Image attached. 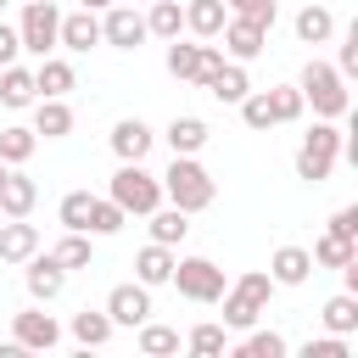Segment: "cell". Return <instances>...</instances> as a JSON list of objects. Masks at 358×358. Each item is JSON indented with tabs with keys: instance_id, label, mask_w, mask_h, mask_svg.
Listing matches in <instances>:
<instances>
[{
	"instance_id": "46",
	"label": "cell",
	"mask_w": 358,
	"mask_h": 358,
	"mask_svg": "<svg viewBox=\"0 0 358 358\" xmlns=\"http://www.w3.org/2000/svg\"><path fill=\"white\" fill-rule=\"evenodd\" d=\"M78 6H90V11H106V6H112V0H78Z\"/></svg>"
},
{
	"instance_id": "26",
	"label": "cell",
	"mask_w": 358,
	"mask_h": 358,
	"mask_svg": "<svg viewBox=\"0 0 358 358\" xmlns=\"http://www.w3.org/2000/svg\"><path fill=\"white\" fill-rule=\"evenodd\" d=\"M145 224H151V241H162V246H185V235H190V213H179L173 201H162V207H151L145 213Z\"/></svg>"
},
{
	"instance_id": "41",
	"label": "cell",
	"mask_w": 358,
	"mask_h": 358,
	"mask_svg": "<svg viewBox=\"0 0 358 358\" xmlns=\"http://www.w3.org/2000/svg\"><path fill=\"white\" fill-rule=\"evenodd\" d=\"M296 358H352V341H347V336H330V330H324L319 341H302V347H296Z\"/></svg>"
},
{
	"instance_id": "27",
	"label": "cell",
	"mask_w": 358,
	"mask_h": 358,
	"mask_svg": "<svg viewBox=\"0 0 358 358\" xmlns=\"http://www.w3.org/2000/svg\"><path fill=\"white\" fill-rule=\"evenodd\" d=\"M224 22H229V6H224V0H185V34H196V39H218Z\"/></svg>"
},
{
	"instance_id": "13",
	"label": "cell",
	"mask_w": 358,
	"mask_h": 358,
	"mask_svg": "<svg viewBox=\"0 0 358 358\" xmlns=\"http://www.w3.org/2000/svg\"><path fill=\"white\" fill-rule=\"evenodd\" d=\"M218 39H224V56H229V62H257V56L268 50V28H257V22H246V17H229V22L218 28Z\"/></svg>"
},
{
	"instance_id": "34",
	"label": "cell",
	"mask_w": 358,
	"mask_h": 358,
	"mask_svg": "<svg viewBox=\"0 0 358 358\" xmlns=\"http://www.w3.org/2000/svg\"><path fill=\"white\" fill-rule=\"evenodd\" d=\"M134 330H140L134 341H140V352H145V358H168V352H179V347H185L173 324H157V319H145V324H134Z\"/></svg>"
},
{
	"instance_id": "24",
	"label": "cell",
	"mask_w": 358,
	"mask_h": 358,
	"mask_svg": "<svg viewBox=\"0 0 358 358\" xmlns=\"http://www.w3.org/2000/svg\"><path fill=\"white\" fill-rule=\"evenodd\" d=\"M291 28H296V39H302V45H330V39H336V11L308 0V6L291 17Z\"/></svg>"
},
{
	"instance_id": "47",
	"label": "cell",
	"mask_w": 358,
	"mask_h": 358,
	"mask_svg": "<svg viewBox=\"0 0 358 358\" xmlns=\"http://www.w3.org/2000/svg\"><path fill=\"white\" fill-rule=\"evenodd\" d=\"M0 179H6V162H0Z\"/></svg>"
},
{
	"instance_id": "35",
	"label": "cell",
	"mask_w": 358,
	"mask_h": 358,
	"mask_svg": "<svg viewBox=\"0 0 358 358\" xmlns=\"http://www.w3.org/2000/svg\"><path fill=\"white\" fill-rule=\"evenodd\" d=\"M263 95H268L274 129H280V123H296V117L308 112V101H302V90H296V84H274V90H263Z\"/></svg>"
},
{
	"instance_id": "15",
	"label": "cell",
	"mask_w": 358,
	"mask_h": 358,
	"mask_svg": "<svg viewBox=\"0 0 358 358\" xmlns=\"http://www.w3.org/2000/svg\"><path fill=\"white\" fill-rule=\"evenodd\" d=\"M28 112H34L28 129H34L39 140H67V134H73V106H67V95H39Z\"/></svg>"
},
{
	"instance_id": "11",
	"label": "cell",
	"mask_w": 358,
	"mask_h": 358,
	"mask_svg": "<svg viewBox=\"0 0 358 358\" xmlns=\"http://www.w3.org/2000/svg\"><path fill=\"white\" fill-rule=\"evenodd\" d=\"M106 140H112V157H117V162H145L151 145H157V129H151L145 117H117Z\"/></svg>"
},
{
	"instance_id": "7",
	"label": "cell",
	"mask_w": 358,
	"mask_h": 358,
	"mask_svg": "<svg viewBox=\"0 0 358 358\" xmlns=\"http://www.w3.org/2000/svg\"><path fill=\"white\" fill-rule=\"evenodd\" d=\"M168 285L185 296V302H218L224 296V268L213 263V257H173V274H168Z\"/></svg>"
},
{
	"instance_id": "25",
	"label": "cell",
	"mask_w": 358,
	"mask_h": 358,
	"mask_svg": "<svg viewBox=\"0 0 358 358\" xmlns=\"http://www.w3.org/2000/svg\"><path fill=\"white\" fill-rule=\"evenodd\" d=\"M34 84H39V95H67V90H78V73H73V62L67 56H39L34 62Z\"/></svg>"
},
{
	"instance_id": "3",
	"label": "cell",
	"mask_w": 358,
	"mask_h": 358,
	"mask_svg": "<svg viewBox=\"0 0 358 358\" xmlns=\"http://www.w3.org/2000/svg\"><path fill=\"white\" fill-rule=\"evenodd\" d=\"M274 291H280V285L268 280V268H246L241 280H229L224 296H218V302H224V330H235V336L252 330V324L268 313V296H274Z\"/></svg>"
},
{
	"instance_id": "4",
	"label": "cell",
	"mask_w": 358,
	"mask_h": 358,
	"mask_svg": "<svg viewBox=\"0 0 358 358\" xmlns=\"http://www.w3.org/2000/svg\"><path fill=\"white\" fill-rule=\"evenodd\" d=\"M341 145H347V134H341L330 117H313V129H308L302 145H296V179L324 185V179L336 173V162H341Z\"/></svg>"
},
{
	"instance_id": "49",
	"label": "cell",
	"mask_w": 358,
	"mask_h": 358,
	"mask_svg": "<svg viewBox=\"0 0 358 358\" xmlns=\"http://www.w3.org/2000/svg\"><path fill=\"white\" fill-rule=\"evenodd\" d=\"M0 11H6V0H0Z\"/></svg>"
},
{
	"instance_id": "45",
	"label": "cell",
	"mask_w": 358,
	"mask_h": 358,
	"mask_svg": "<svg viewBox=\"0 0 358 358\" xmlns=\"http://www.w3.org/2000/svg\"><path fill=\"white\" fill-rule=\"evenodd\" d=\"M22 56V39H17V22H0V67Z\"/></svg>"
},
{
	"instance_id": "9",
	"label": "cell",
	"mask_w": 358,
	"mask_h": 358,
	"mask_svg": "<svg viewBox=\"0 0 358 358\" xmlns=\"http://www.w3.org/2000/svg\"><path fill=\"white\" fill-rule=\"evenodd\" d=\"M11 341L22 352H50V347H62V324H56V313H45V302H28L22 313H11Z\"/></svg>"
},
{
	"instance_id": "29",
	"label": "cell",
	"mask_w": 358,
	"mask_h": 358,
	"mask_svg": "<svg viewBox=\"0 0 358 358\" xmlns=\"http://www.w3.org/2000/svg\"><path fill=\"white\" fill-rule=\"evenodd\" d=\"M145 34L151 39H179L185 34V6L179 0H145Z\"/></svg>"
},
{
	"instance_id": "10",
	"label": "cell",
	"mask_w": 358,
	"mask_h": 358,
	"mask_svg": "<svg viewBox=\"0 0 358 358\" xmlns=\"http://www.w3.org/2000/svg\"><path fill=\"white\" fill-rule=\"evenodd\" d=\"M106 319L117 324V330H134V324H145L151 319V285H140V280H123V285H112L106 291Z\"/></svg>"
},
{
	"instance_id": "39",
	"label": "cell",
	"mask_w": 358,
	"mask_h": 358,
	"mask_svg": "<svg viewBox=\"0 0 358 358\" xmlns=\"http://www.w3.org/2000/svg\"><path fill=\"white\" fill-rule=\"evenodd\" d=\"M185 347H190L196 358H224V352H229V330H224V324H196V330L185 336Z\"/></svg>"
},
{
	"instance_id": "40",
	"label": "cell",
	"mask_w": 358,
	"mask_h": 358,
	"mask_svg": "<svg viewBox=\"0 0 358 358\" xmlns=\"http://www.w3.org/2000/svg\"><path fill=\"white\" fill-rule=\"evenodd\" d=\"M241 123L257 129V134L274 129V112H268V95H263V90H246V95H241Z\"/></svg>"
},
{
	"instance_id": "1",
	"label": "cell",
	"mask_w": 358,
	"mask_h": 358,
	"mask_svg": "<svg viewBox=\"0 0 358 358\" xmlns=\"http://www.w3.org/2000/svg\"><path fill=\"white\" fill-rule=\"evenodd\" d=\"M296 90H302V101L313 106V117L341 123V117L352 112V90H347V78L336 73V62H324V56H308V62H302Z\"/></svg>"
},
{
	"instance_id": "30",
	"label": "cell",
	"mask_w": 358,
	"mask_h": 358,
	"mask_svg": "<svg viewBox=\"0 0 358 358\" xmlns=\"http://www.w3.org/2000/svg\"><path fill=\"white\" fill-rule=\"evenodd\" d=\"M50 257H56L67 274H73V268H90V263H95V235H84V229H67V235L50 246Z\"/></svg>"
},
{
	"instance_id": "42",
	"label": "cell",
	"mask_w": 358,
	"mask_h": 358,
	"mask_svg": "<svg viewBox=\"0 0 358 358\" xmlns=\"http://www.w3.org/2000/svg\"><path fill=\"white\" fill-rule=\"evenodd\" d=\"M224 6H229V17H246V22H257V28H274V17H280L274 0H224Z\"/></svg>"
},
{
	"instance_id": "44",
	"label": "cell",
	"mask_w": 358,
	"mask_h": 358,
	"mask_svg": "<svg viewBox=\"0 0 358 358\" xmlns=\"http://www.w3.org/2000/svg\"><path fill=\"white\" fill-rule=\"evenodd\" d=\"M324 229H330V235H341V241H358V207H336Z\"/></svg>"
},
{
	"instance_id": "37",
	"label": "cell",
	"mask_w": 358,
	"mask_h": 358,
	"mask_svg": "<svg viewBox=\"0 0 358 358\" xmlns=\"http://www.w3.org/2000/svg\"><path fill=\"white\" fill-rule=\"evenodd\" d=\"M90 207H95V190H67L62 201H56V218H62V229H84L90 224Z\"/></svg>"
},
{
	"instance_id": "2",
	"label": "cell",
	"mask_w": 358,
	"mask_h": 358,
	"mask_svg": "<svg viewBox=\"0 0 358 358\" xmlns=\"http://www.w3.org/2000/svg\"><path fill=\"white\" fill-rule=\"evenodd\" d=\"M157 179H162V201H173L179 213H207L218 201V179L201 168V157H173Z\"/></svg>"
},
{
	"instance_id": "14",
	"label": "cell",
	"mask_w": 358,
	"mask_h": 358,
	"mask_svg": "<svg viewBox=\"0 0 358 358\" xmlns=\"http://www.w3.org/2000/svg\"><path fill=\"white\" fill-rule=\"evenodd\" d=\"M101 45V11L78 6V11H62V34H56V50H95Z\"/></svg>"
},
{
	"instance_id": "31",
	"label": "cell",
	"mask_w": 358,
	"mask_h": 358,
	"mask_svg": "<svg viewBox=\"0 0 358 358\" xmlns=\"http://www.w3.org/2000/svg\"><path fill=\"white\" fill-rule=\"evenodd\" d=\"M319 324H324L330 336H352V330H358V296H352V291H336V296L319 308Z\"/></svg>"
},
{
	"instance_id": "12",
	"label": "cell",
	"mask_w": 358,
	"mask_h": 358,
	"mask_svg": "<svg viewBox=\"0 0 358 358\" xmlns=\"http://www.w3.org/2000/svg\"><path fill=\"white\" fill-rule=\"evenodd\" d=\"M22 285H28L34 302H56V296L67 291V268H62L50 252H34V257L22 263Z\"/></svg>"
},
{
	"instance_id": "33",
	"label": "cell",
	"mask_w": 358,
	"mask_h": 358,
	"mask_svg": "<svg viewBox=\"0 0 358 358\" xmlns=\"http://www.w3.org/2000/svg\"><path fill=\"white\" fill-rule=\"evenodd\" d=\"M34 151H39V134H34L28 123H6V129H0V162H6V168H22Z\"/></svg>"
},
{
	"instance_id": "16",
	"label": "cell",
	"mask_w": 358,
	"mask_h": 358,
	"mask_svg": "<svg viewBox=\"0 0 358 358\" xmlns=\"http://www.w3.org/2000/svg\"><path fill=\"white\" fill-rule=\"evenodd\" d=\"M157 140H168L173 157H201V145L213 140V129H207L196 112H179V117H168V129H162Z\"/></svg>"
},
{
	"instance_id": "17",
	"label": "cell",
	"mask_w": 358,
	"mask_h": 358,
	"mask_svg": "<svg viewBox=\"0 0 358 358\" xmlns=\"http://www.w3.org/2000/svg\"><path fill=\"white\" fill-rule=\"evenodd\" d=\"M34 252H39V229L28 218H0V263L6 268H22Z\"/></svg>"
},
{
	"instance_id": "22",
	"label": "cell",
	"mask_w": 358,
	"mask_h": 358,
	"mask_svg": "<svg viewBox=\"0 0 358 358\" xmlns=\"http://www.w3.org/2000/svg\"><path fill=\"white\" fill-rule=\"evenodd\" d=\"M162 67L179 78V84H201V39H162Z\"/></svg>"
},
{
	"instance_id": "8",
	"label": "cell",
	"mask_w": 358,
	"mask_h": 358,
	"mask_svg": "<svg viewBox=\"0 0 358 358\" xmlns=\"http://www.w3.org/2000/svg\"><path fill=\"white\" fill-rule=\"evenodd\" d=\"M151 34H145V11L140 6H129V0H112L106 11H101V45H112V50H140Z\"/></svg>"
},
{
	"instance_id": "32",
	"label": "cell",
	"mask_w": 358,
	"mask_h": 358,
	"mask_svg": "<svg viewBox=\"0 0 358 358\" xmlns=\"http://www.w3.org/2000/svg\"><path fill=\"white\" fill-rule=\"evenodd\" d=\"M229 347H235L241 358H285V352H291V341H285L280 330H257V324L241 330V341H229Z\"/></svg>"
},
{
	"instance_id": "19",
	"label": "cell",
	"mask_w": 358,
	"mask_h": 358,
	"mask_svg": "<svg viewBox=\"0 0 358 358\" xmlns=\"http://www.w3.org/2000/svg\"><path fill=\"white\" fill-rule=\"evenodd\" d=\"M268 280L274 285H308L313 280V252L308 246H274V257H268Z\"/></svg>"
},
{
	"instance_id": "38",
	"label": "cell",
	"mask_w": 358,
	"mask_h": 358,
	"mask_svg": "<svg viewBox=\"0 0 358 358\" xmlns=\"http://www.w3.org/2000/svg\"><path fill=\"white\" fill-rule=\"evenodd\" d=\"M347 257H358V241H341V235H330V229L313 241V268H341Z\"/></svg>"
},
{
	"instance_id": "36",
	"label": "cell",
	"mask_w": 358,
	"mask_h": 358,
	"mask_svg": "<svg viewBox=\"0 0 358 358\" xmlns=\"http://www.w3.org/2000/svg\"><path fill=\"white\" fill-rule=\"evenodd\" d=\"M123 224H129V213H123V207H117L112 196H95V207H90V224H84V235H95V241H101V235H117Z\"/></svg>"
},
{
	"instance_id": "21",
	"label": "cell",
	"mask_w": 358,
	"mask_h": 358,
	"mask_svg": "<svg viewBox=\"0 0 358 358\" xmlns=\"http://www.w3.org/2000/svg\"><path fill=\"white\" fill-rule=\"evenodd\" d=\"M173 257H179L173 246H162V241H145V246L134 252V280H140V285H151V291H157V285H168V274H173Z\"/></svg>"
},
{
	"instance_id": "5",
	"label": "cell",
	"mask_w": 358,
	"mask_h": 358,
	"mask_svg": "<svg viewBox=\"0 0 358 358\" xmlns=\"http://www.w3.org/2000/svg\"><path fill=\"white\" fill-rule=\"evenodd\" d=\"M106 196H112L129 218H145L151 207H162V179H157L145 162H117V173H112V185H106Z\"/></svg>"
},
{
	"instance_id": "43",
	"label": "cell",
	"mask_w": 358,
	"mask_h": 358,
	"mask_svg": "<svg viewBox=\"0 0 358 358\" xmlns=\"http://www.w3.org/2000/svg\"><path fill=\"white\" fill-rule=\"evenodd\" d=\"M336 73H341L347 84L358 78V28H347V34H341V50H336Z\"/></svg>"
},
{
	"instance_id": "28",
	"label": "cell",
	"mask_w": 358,
	"mask_h": 358,
	"mask_svg": "<svg viewBox=\"0 0 358 358\" xmlns=\"http://www.w3.org/2000/svg\"><path fill=\"white\" fill-rule=\"evenodd\" d=\"M67 330H73V341L90 352V347H106L117 324L106 319V308H84V313H73V324H67Z\"/></svg>"
},
{
	"instance_id": "23",
	"label": "cell",
	"mask_w": 358,
	"mask_h": 358,
	"mask_svg": "<svg viewBox=\"0 0 358 358\" xmlns=\"http://www.w3.org/2000/svg\"><path fill=\"white\" fill-rule=\"evenodd\" d=\"M201 90H207L218 106H241V95L252 90V78H246V62H229V56H224V67H218V73H213Z\"/></svg>"
},
{
	"instance_id": "48",
	"label": "cell",
	"mask_w": 358,
	"mask_h": 358,
	"mask_svg": "<svg viewBox=\"0 0 358 358\" xmlns=\"http://www.w3.org/2000/svg\"><path fill=\"white\" fill-rule=\"evenodd\" d=\"M129 6H145V0H129Z\"/></svg>"
},
{
	"instance_id": "18",
	"label": "cell",
	"mask_w": 358,
	"mask_h": 358,
	"mask_svg": "<svg viewBox=\"0 0 358 358\" xmlns=\"http://www.w3.org/2000/svg\"><path fill=\"white\" fill-rule=\"evenodd\" d=\"M34 101H39L34 67H22V62H6V67H0V106H6V112H28Z\"/></svg>"
},
{
	"instance_id": "6",
	"label": "cell",
	"mask_w": 358,
	"mask_h": 358,
	"mask_svg": "<svg viewBox=\"0 0 358 358\" xmlns=\"http://www.w3.org/2000/svg\"><path fill=\"white\" fill-rule=\"evenodd\" d=\"M56 34H62V6L56 0H22V17H17V39H22V56H50L56 50Z\"/></svg>"
},
{
	"instance_id": "20",
	"label": "cell",
	"mask_w": 358,
	"mask_h": 358,
	"mask_svg": "<svg viewBox=\"0 0 358 358\" xmlns=\"http://www.w3.org/2000/svg\"><path fill=\"white\" fill-rule=\"evenodd\" d=\"M34 207H39V185L22 168H6V179H0V218H28Z\"/></svg>"
}]
</instances>
